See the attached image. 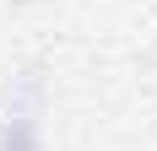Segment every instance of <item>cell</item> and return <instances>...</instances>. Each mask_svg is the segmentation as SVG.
I'll use <instances>...</instances> for the list:
<instances>
[{
    "instance_id": "obj_1",
    "label": "cell",
    "mask_w": 157,
    "mask_h": 151,
    "mask_svg": "<svg viewBox=\"0 0 157 151\" xmlns=\"http://www.w3.org/2000/svg\"><path fill=\"white\" fill-rule=\"evenodd\" d=\"M44 113H49V70L33 60L6 81V97H0V151H44Z\"/></svg>"
}]
</instances>
